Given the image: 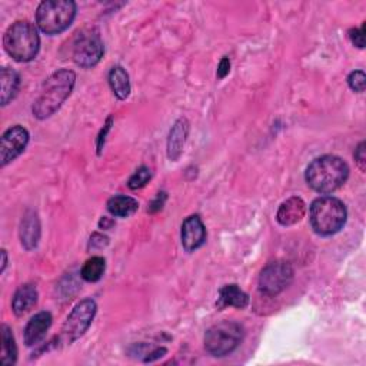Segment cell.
<instances>
[{
  "instance_id": "6da1fadb",
  "label": "cell",
  "mask_w": 366,
  "mask_h": 366,
  "mask_svg": "<svg viewBox=\"0 0 366 366\" xmlns=\"http://www.w3.org/2000/svg\"><path fill=\"white\" fill-rule=\"evenodd\" d=\"M76 82L75 72L62 69L50 75L41 90L39 98L33 103V115L41 120L50 118L54 112L59 111L63 102L70 96L73 86Z\"/></svg>"
},
{
  "instance_id": "7a4b0ae2",
  "label": "cell",
  "mask_w": 366,
  "mask_h": 366,
  "mask_svg": "<svg viewBox=\"0 0 366 366\" xmlns=\"http://www.w3.org/2000/svg\"><path fill=\"white\" fill-rule=\"evenodd\" d=\"M349 176V168L338 156L325 155L309 164L305 179L308 185L318 193H332L338 191Z\"/></svg>"
},
{
  "instance_id": "3957f363",
  "label": "cell",
  "mask_w": 366,
  "mask_h": 366,
  "mask_svg": "<svg viewBox=\"0 0 366 366\" xmlns=\"http://www.w3.org/2000/svg\"><path fill=\"white\" fill-rule=\"evenodd\" d=\"M3 46L16 62H30L36 58L41 47L38 30L26 21L16 22L6 30Z\"/></svg>"
},
{
  "instance_id": "277c9868",
  "label": "cell",
  "mask_w": 366,
  "mask_h": 366,
  "mask_svg": "<svg viewBox=\"0 0 366 366\" xmlns=\"http://www.w3.org/2000/svg\"><path fill=\"white\" fill-rule=\"evenodd\" d=\"M310 225L322 236L338 233L346 222V208L339 199L323 196L310 205Z\"/></svg>"
},
{
  "instance_id": "5b68a950",
  "label": "cell",
  "mask_w": 366,
  "mask_h": 366,
  "mask_svg": "<svg viewBox=\"0 0 366 366\" xmlns=\"http://www.w3.org/2000/svg\"><path fill=\"white\" fill-rule=\"evenodd\" d=\"M76 16V3L72 0H46L36 10V23L46 34L65 32Z\"/></svg>"
},
{
  "instance_id": "8992f818",
  "label": "cell",
  "mask_w": 366,
  "mask_h": 366,
  "mask_svg": "<svg viewBox=\"0 0 366 366\" xmlns=\"http://www.w3.org/2000/svg\"><path fill=\"white\" fill-rule=\"evenodd\" d=\"M244 339V327L233 321H224L211 326L205 335L206 351L216 358L232 354Z\"/></svg>"
},
{
  "instance_id": "52a82bcc",
  "label": "cell",
  "mask_w": 366,
  "mask_h": 366,
  "mask_svg": "<svg viewBox=\"0 0 366 366\" xmlns=\"http://www.w3.org/2000/svg\"><path fill=\"white\" fill-rule=\"evenodd\" d=\"M103 52V42L99 32L95 29L82 30L78 33L75 45H73V61L80 67H94L100 62Z\"/></svg>"
},
{
  "instance_id": "ba28073f",
  "label": "cell",
  "mask_w": 366,
  "mask_h": 366,
  "mask_svg": "<svg viewBox=\"0 0 366 366\" xmlns=\"http://www.w3.org/2000/svg\"><path fill=\"white\" fill-rule=\"evenodd\" d=\"M294 281V268L288 262L277 261L266 265L259 277V289L268 297H277Z\"/></svg>"
},
{
  "instance_id": "9c48e42d",
  "label": "cell",
  "mask_w": 366,
  "mask_h": 366,
  "mask_svg": "<svg viewBox=\"0 0 366 366\" xmlns=\"http://www.w3.org/2000/svg\"><path fill=\"white\" fill-rule=\"evenodd\" d=\"M96 302L94 299H85L79 302L70 315L67 316L65 325H63V336L67 342H73L79 339L92 325L96 315Z\"/></svg>"
},
{
  "instance_id": "30bf717a",
  "label": "cell",
  "mask_w": 366,
  "mask_h": 366,
  "mask_svg": "<svg viewBox=\"0 0 366 366\" xmlns=\"http://www.w3.org/2000/svg\"><path fill=\"white\" fill-rule=\"evenodd\" d=\"M29 143V132L23 126H12L3 133L0 142V164L5 168L8 163L19 156Z\"/></svg>"
},
{
  "instance_id": "8fae6325",
  "label": "cell",
  "mask_w": 366,
  "mask_h": 366,
  "mask_svg": "<svg viewBox=\"0 0 366 366\" xmlns=\"http://www.w3.org/2000/svg\"><path fill=\"white\" fill-rule=\"evenodd\" d=\"M180 239L183 248H185L188 252H193L202 246L206 242V229L202 219H200L197 215L189 216L182 225Z\"/></svg>"
},
{
  "instance_id": "7c38bea8",
  "label": "cell",
  "mask_w": 366,
  "mask_h": 366,
  "mask_svg": "<svg viewBox=\"0 0 366 366\" xmlns=\"http://www.w3.org/2000/svg\"><path fill=\"white\" fill-rule=\"evenodd\" d=\"M306 213V204L298 196H292L279 206L277 221L282 226H292L301 222Z\"/></svg>"
},
{
  "instance_id": "4fadbf2b",
  "label": "cell",
  "mask_w": 366,
  "mask_h": 366,
  "mask_svg": "<svg viewBox=\"0 0 366 366\" xmlns=\"http://www.w3.org/2000/svg\"><path fill=\"white\" fill-rule=\"evenodd\" d=\"M19 235H21V242L25 249L32 250L38 246L41 239V222L36 212L28 211L23 215Z\"/></svg>"
},
{
  "instance_id": "5bb4252c",
  "label": "cell",
  "mask_w": 366,
  "mask_h": 366,
  "mask_svg": "<svg viewBox=\"0 0 366 366\" xmlns=\"http://www.w3.org/2000/svg\"><path fill=\"white\" fill-rule=\"evenodd\" d=\"M52 326V315L49 312H41L34 315L25 329V343L26 346L38 345L46 336V332Z\"/></svg>"
},
{
  "instance_id": "9a60e30c",
  "label": "cell",
  "mask_w": 366,
  "mask_h": 366,
  "mask_svg": "<svg viewBox=\"0 0 366 366\" xmlns=\"http://www.w3.org/2000/svg\"><path fill=\"white\" fill-rule=\"evenodd\" d=\"M189 135V123L185 118L176 120L172 126L168 138V156L171 160H177L182 155L183 146L186 143V138Z\"/></svg>"
},
{
  "instance_id": "2e32d148",
  "label": "cell",
  "mask_w": 366,
  "mask_h": 366,
  "mask_svg": "<svg viewBox=\"0 0 366 366\" xmlns=\"http://www.w3.org/2000/svg\"><path fill=\"white\" fill-rule=\"evenodd\" d=\"M36 303H38V289L32 283H26L16 290L12 301V309L17 316H22L28 314Z\"/></svg>"
},
{
  "instance_id": "e0dca14e",
  "label": "cell",
  "mask_w": 366,
  "mask_h": 366,
  "mask_svg": "<svg viewBox=\"0 0 366 366\" xmlns=\"http://www.w3.org/2000/svg\"><path fill=\"white\" fill-rule=\"evenodd\" d=\"M249 305V297L245 292L235 283L224 286L219 290V308H226V306H233L237 309H245Z\"/></svg>"
},
{
  "instance_id": "ac0fdd59",
  "label": "cell",
  "mask_w": 366,
  "mask_h": 366,
  "mask_svg": "<svg viewBox=\"0 0 366 366\" xmlns=\"http://www.w3.org/2000/svg\"><path fill=\"white\" fill-rule=\"evenodd\" d=\"M109 85L112 87L114 95L125 100L129 98L131 95V82H129V75L122 66H115L109 72Z\"/></svg>"
},
{
  "instance_id": "d6986e66",
  "label": "cell",
  "mask_w": 366,
  "mask_h": 366,
  "mask_svg": "<svg viewBox=\"0 0 366 366\" xmlns=\"http://www.w3.org/2000/svg\"><path fill=\"white\" fill-rule=\"evenodd\" d=\"M0 83H2V98H0V102H2V106H6L17 95V90H19L21 86V78L13 69L3 67L2 72H0Z\"/></svg>"
},
{
  "instance_id": "ffe728a7",
  "label": "cell",
  "mask_w": 366,
  "mask_h": 366,
  "mask_svg": "<svg viewBox=\"0 0 366 366\" xmlns=\"http://www.w3.org/2000/svg\"><path fill=\"white\" fill-rule=\"evenodd\" d=\"M139 209V202L131 196H114L109 199L107 211L116 217H129Z\"/></svg>"
},
{
  "instance_id": "44dd1931",
  "label": "cell",
  "mask_w": 366,
  "mask_h": 366,
  "mask_svg": "<svg viewBox=\"0 0 366 366\" xmlns=\"http://www.w3.org/2000/svg\"><path fill=\"white\" fill-rule=\"evenodd\" d=\"M106 269V262L100 256H94L85 262L82 270H80V277L86 282H98L102 279L103 273Z\"/></svg>"
},
{
  "instance_id": "7402d4cb",
  "label": "cell",
  "mask_w": 366,
  "mask_h": 366,
  "mask_svg": "<svg viewBox=\"0 0 366 366\" xmlns=\"http://www.w3.org/2000/svg\"><path fill=\"white\" fill-rule=\"evenodd\" d=\"M17 359V347L13 334L8 325H2V362L3 365H14Z\"/></svg>"
},
{
  "instance_id": "603a6c76",
  "label": "cell",
  "mask_w": 366,
  "mask_h": 366,
  "mask_svg": "<svg viewBox=\"0 0 366 366\" xmlns=\"http://www.w3.org/2000/svg\"><path fill=\"white\" fill-rule=\"evenodd\" d=\"M151 179H152L151 169L142 166L135 172V175L129 179V182H127V186H129L132 191H136L146 186V183H148Z\"/></svg>"
},
{
  "instance_id": "cb8c5ba5",
  "label": "cell",
  "mask_w": 366,
  "mask_h": 366,
  "mask_svg": "<svg viewBox=\"0 0 366 366\" xmlns=\"http://www.w3.org/2000/svg\"><path fill=\"white\" fill-rule=\"evenodd\" d=\"M347 85H349L352 90L358 92V94H362V92H365V85H366L365 73L362 70L352 72L349 78H347Z\"/></svg>"
},
{
  "instance_id": "d4e9b609",
  "label": "cell",
  "mask_w": 366,
  "mask_h": 366,
  "mask_svg": "<svg viewBox=\"0 0 366 366\" xmlns=\"http://www.w3.org/2000/svg\"><path fill=\"white\" fill-rule=\"evenodd\" d=\"M349 38H351V42L356 47L363 49L365 47V25L360 29H351L349 30Z\"/></svg>"
},
{
  "instance_id": "484cf974",
  "label": "cell",
  "mask_w": 366,
  "mask_h": 366,
  "mask_svg": "<svg viewBox=\"0 0 366 366\" xmlns=\"http://www.w3.org/2000/svg\"><path fill=\"white\" fill-rule=\"evenodd\" d=\"M166 192H159L158 193V196H156V199L153 200V202L149 205V212L151 213H156V212H159L162 208H163V205H164V202H166Z\"/></svg>"
},
{
  "instance_id": "4316f807",
  "label": "cell",
  "mask_w": 366,
  "mask_h": 366,
  "mask_svg": "<svg viewBox=\"0 0 366 366\" xmlns=\"http://www.w3.org/2000/svg\"><path fill=\"white\" fill-rule=\"evenodd\" d=\"M365 148H366V143L365 142H360L358 148L355 149V160L358 162L359 168L362 171H365L366 168V155H365Z\"/></svg>"
},
{
  "instance_id": "83f0119b",
  "label": "cell",
  "mask_w": 366,
  "mask_h": 366,
  "mask_svg": "<svg viewBox=\"0 0 366 366\" xmlns=\"http://www.w3.org/2000/svg\"><path fill=\"white\" fill-rule=\"evenodd\" d=\"M107 244H109V239H107L106 236H103V235H100V233H95L94 236L90 237V246H92V248L102 249V248H105Z\"/></svg>"
},
{
  "instance_id": "f1b7e54d",
  "label": "cell",
  "mask_w": 366,
  "mask_h": 366,
  "mask_svg": "<svg viewBox=\"0 0 366 366\" xmlns=\"http://www.w3.org/2000/svg\"><path fill=\"white\" fill-rule=\"evenodd\" d=\"M229 72H230V61L228 58H224L217 67V78L219 79L226 78L229 75Z\"/></svg>"
},
{
  "instance_id": "f546056e",
  "label": "cell",
  "mask_w": 366,
  "mask_h": 366,
  "mask_svg": "<svg viewBox=\"0 0 366 366\" xmlns=\"http://www.w3.org/2000/svg\"><path fill=\"white\" fill-rule=\"evenodd\" d=\"M111 125H112V118H109L107 122H106V125L103 126V131L99 135V139H98V152L99 153L102 152V148H103V144H105V139H106L107 132L111 131Z\"/></svg>"
},
{
  "instance_id": "4dcf8cb0",
  "label": "cell",
  "mask_w": 366,
  "mask_h": 366,
  "mask_svg": "<svg viewBox=\"0 0 366 366\" xmlns=\"http://www.w3.org/2000/svg\"><path fill=\"white\" fill-rule=\"evenodd\" d=\"M164 354H166V349H164V347H159V349H155L153 352L148 354V356H146L144 362H153L155 359L162 358Z\"/></svg>"
},
{
  "instance_id": "1f68e13d",
  "label": "cell",
  "mask_w": 366,
  "mask_h": 366,
  "mask_svg": "<svg viewBox=\"0 0 366 366\" xmlns=\"http://www.w3.org/2000/svg\"><path fill=\"white\" fill-rule=\"evenodd\" d=\"M100 228H103V229H107L109 226H111L112 225V221H109V219L107 217H103L102 219V221H100Z\"/></svg>"
},
{
  "instance_id": "d6a6232c",
  "label": "cell",
  "mask_w": 366,
  "mask_h": 366,
  "mask_svg": "<svg viewBox=\"0 0 366 366\" xmlns=\"http://www.w3.org/2000/svg\"><path fill=\"white\" fill-rule=\"evenodd\" d=\"M2 259H3L2 261V272H3L6 269V265H8V255H6V250L5 249L2 250Z\"/></svg>"
}]
</instances>
